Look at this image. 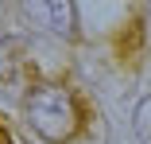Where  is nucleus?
I'll use <instances>...</instances> for the list:
<instances>
[{
	"instance_id": "nucleus-1",
	"label": "nucleus",
	"mask_w": 151,
	"mask_h": 144,
	"mask_svg": "<svg viewBox=\"0 0 151 144\" xmlns=\"http://www.w3.org/2000/svg\"><path fill=\"white\" fill-rule=\"evenodd\" d=\"M23 117L43 140L50 144H66L81 132V101L74 97V90L58 82H35L23 97Z\"/></svg>"
},
{
	"instance_id": "nucleus-6",
	"label": "nucleus",
	"mask_w": 151,
	"mask_h": 144,
	"mask_svg": "<svg viewBox=\"0 0 151 144\" xmlns=\"http://www.w3.org/2000/svg\"><path fill=\"white\" fill-rule=\"evenodd\" d=\"M0 144H12V140H8V132H4V125H0Z\"/></svg>"
},
{
	"instance_id": "nucleus-2",
	"label": "nucleus",
	"mask_w": 151,
	"mask_h": 144,
	"mask_svg": "<svg viewBox=\"0 0 151 144\" xmlns=\"http://www.w3.org/2000/svg\"><path fill=\"white\" fill-rule=\"evenodd\" d=\"M27 16H35L39 27H50V31L58 35H74V4H66V0H50V4H43V0H31V4H23Z\"/></svg>"
},
{
	"instance_id": "nucleus-5",
	"label": "nucleus",
	"mask_w": 151,
	"mask_h": 144,
	"mask_svg": "<svg viewBox=\"0 0 151 144\" xmlns=\"http://www.w3.org/2000/svg\"><path fill=\"white\" fill-rule=\"evenodd\" d=\"M136 51H139V23H132V35H128V39H120V55H124V63L136 59Z\"/></svg>"
},
{
	"instance_id": "nucleus-4",
	"label": "nucleus",
	"mask_w": 151,
	"mask_h": 144,
	"mask_svg": "<svg viewBox=\"0 0 151 144\" xmlns=\"http://www.w3.org/2000/svg\"><path fill=\"white\" fill-rule=\"evenodd\" d=\"M136 132L143 144H151V97H143V105L136 109Z\"/></svg>"
},
{
	"instance_id": "nucleus-3",
	"label": "nucleus",
	"mask_w": 151,
	"mask_h": 144,
	"mask_svg": "<svg viewBox=\"0 0 151 144\" xmlns=\"http://www.w3.org/2000/svg\"><path fill=\"white\" fill-rule=\"evenodd\" d=\"M27 74V51L19 39H0V86L16 90V82Z\"/></svg>"
}]
</instances>
